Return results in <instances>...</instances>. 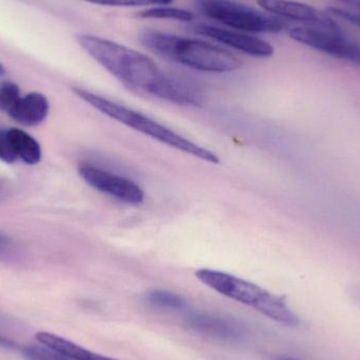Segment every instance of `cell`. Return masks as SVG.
<instances>
[{
    "mask_svg": "<svg viewBox=\"0 0 360 360\" xmlns=\"http://www.w3.org/2000/svg\"><path fill=\"white\" fill-rule=\"evenodd\" d=\"M6 74V69H4V65L0 63V76L4 75Z\"/></svg>",
    "mask_w": 360,
    "mask_h": 360,
    "instance_id": "d4e9b609",
    "label": "cell"
},
{
    "mask_svg": "<svg viewBox=\"0 0 360 360\" xmlns=\"http://www.w3.org/2000/svg\"><path fill=\"white\" fill-rule=\"evenodd\" d=\"M139 17L146 19H173V20L190 22L195 18L194 13L179 8L158 6L147 8L139 13Z\"/></svg>",
    "mask_w": 360,
    "mask_h": 360,
    "instance_id": "9a60e30c",
    "label": "cell"
},
{
    "mask_svg": "<svg viewBox=\"0 0 360 360\" xmlns=\"http://www.w3.org/2000/svg\"><path fill=\"white\" fill-rule=\"evenodd\" d=\"M49 108L50 105L46 97L40 93L33 92L20 97L8 114L18 124L33 127L46 120Z\"/></svg>",
    "mask_w": 360,
    "mask_h": 360,
    "instance_id": "8fae6325",
    "label": "cell"
},
{
    "mask_svg": "<svg viewBox=\"0 0 360 360\" xmlns=\"http://www.w3.org/2000/svg\"><path fill=\"white\" fill-rule=\"evenodd\" d=\"M8 134L17 158L27 165H37L41 160V147L34 137L19 129H10Z\"/></svg>",
    "mask_w": 360,
    "mask_h": 360,
    "instance_id": "7c38bea8",
    "label": "cell"
},
{
    "mask_svg": "<svg viewBox=\"0 0 360 360\" xmlns=\"http://www.w3.org/2000/svg\"><path fill=\"white\" fill-rule=\"evenodd\" d=\"M46 345L49 348L56 352L61 353L70 359L75 360H117L111 359V357L103 356V355L97 354V353L92 352V351L86 350L82 348L79 345L74 344L65 338H60V336L52 335L49 336L46 340Z\"/></svg>",
    "mask_w": 360,
    "mask_h": 360,
    "instance_id": "4fadbf2b",
    "label": "cell"
},
{
    "mask_svg": "<svg viewBox=\"0 0 360 360\" xmlns=\"http://www.w3.org/2000/svg\"><path fill=\"white\" fill-rule=\"evenodd\" d=\"M139 40L162 58L198 71L229 73L241 67V61L233 53L203 40L154 30L141 32Z\"/></svg>",
    "mask_w": 360,
    "mask_h": 360,
    "instance_id": "7a4b0ae2",
    "label": "cell"
},
{
    "mask_svg": "<svg viewBox=\"0 0 360 360\" xmlns=\"http://www.w3.org/2000/svg\"><path fill=\"white\" fill-rule=\"evenodd\" d=\"M20 98L18 86L12 82H4L0 84V111L8 113Z\"/></svg>",
    "mask_w": 360,
    "mask_h": 360,
    "instance_id": "e0dca14e",
    "label": "cell"
},
{
    "mask_svg": "<svg viewBox=\"0 0 360 360\" xmlns=\"http://www.w3.org/2000/svg\"><path fill=\"white\" fill-rule=\"evenodd\" d=\"M188 326L201 335L224 342H237L243 329L236 321L213 313H193L186 319Z\"/></svg>",
    "mask_w": 360,
    "mask_h": 360,
    "instance_id": "30bf717a",
    "label": "cell"
},
{
    "mask_svg": "<svg viewBox=\"0 0 360 360\" xmlns=\"http://www.w3.org/2000/svg\"><path fill=\"white\" fill-rule=\"evenodd\" d=\"M290 37L319 52L342 59L360 68V46L349 39L342 31H330L315 27H295Z\"/></svg>",
    "mask_w": 360,
    "mask_h": 360,
    "instance_id": "8992f818",
    "label": "cell"
},
{
    "mask_svg": "<svg viewBox=\"0 0 360 360\" xmlns=\"http://www.w3.org/2000/svg\"><path fill=\"white\" fill-rule=\"evenodd\" d=\"M72 90L76 96L79 97L84 103H88L91 107L94 108L95 110L111 120H116L128 128L133 129L146 136L151 137L168 147L179 150L188 155L193 156V158L214 165L219 164V158L215 153L188 141L186 137L177 134L174 131L155 122L149 116L143 115L135 110L124 107L115 101H110L105 97L84 90V89L73 88Z\"/></svg>",
    "mask_w": 360,
    "mask_h": 360,
    "instance_id": "3957f363",
    "label": "cell"
},
{
    "mask_svg": "<svg viewBox=\"0 0 360 360\" xmlns=\"http://www.w3.org/2000/svg\"><path fill=\"white\" fill-rule=\"evenodd\" d=\"M0 347H4L6 349L17 348L14 342L8 340V338H4V336H0Z\"/></svg>",
    "mask_w": 360,
    "mask_h": 360,
    "instance_id": "7402d4cb",
    "label": "cell"
},
{
    "mask_svg": "<svg viewBox=\"0 0 360 360\" xmlns=\"http://www.w3.org/2000/svg\"><path fill=\"white\" fill-rule=\"evenodd\" d=\"M194 30L200 35L217 40L250 56L266 58L274 54V48L269 42L250 34L237 33V32L229 31L222 27L203 25V23L195 25Z\"/></svg>",
    "mask_w": 360,
    "mask_h": 360,
    "instance_id": "ba28073f",
    "label": "cell"
},
{
    "mask_svg": "<svg viewBox=\"0 0 360 360\" xmlns=\"http://www.w3.org/2000/svg\"><path fill=\"white\" fill-rule=\"evenodd\" d=\"M17 154L13 148L8 130H0V160L13 164L17 160Z\"/></svg>",
    "mask_w": 360,
    "mask_h": 360,
    "instance_id": "d6986e66",
    "label": "cell"
},
{
    "mask_svg": "<svg viewBox=\"0 0 360 360\" xmlns=\"http://www.w3.org/2000/svg\"><path fill=\"white\" fill-rule=\"evenodd\" d=\"M196 277L207 287L235 302L251 307L264 316L285 327H297L300 317L287 300L251 281L221 271L200 269Z\"/></svg>",
    "mask_w": 360,
    "mask_h": 360,
    "instance_id": "277c9868",
    "label": "cell"
},
{
    "mask_svg": "<svg viewBox=\"0 0 360 360\" xmlns=\"http://www.w3.org/2000/svg\"><path fill=\"white\" fill-rule=\"evenodd\" d=\"M347 6H352V8H359L360 10V0H338Z\"/></svg>",
    "mask_w": 360,
    "mask_h": 360,
    "instance_id": "603a6c76",
    "label": "cell"
},
{
    "mask_svg": "<svg viewBox=\"0 0 360 360\" xmlns=\"http://www.w3.org/2000/svg\"><path fill=\"white\" fill-rule=\"evenodd\" d=\"M108 6H158L172 4L174 0H84Z\"/></svg>",
    "mask_w": 360,
    "mask_h": 360,
    "instance_id": "ac0fdd59",
    "label": "cell"
},
{
    "mask_svg": "<svg viewBox=\"0 0 360 360\" xmlns=\"http://www.w3.org/2000/svg\"><path fill=\"white\" fill-rule=\"evenodd\" d=\"M16 255V245L8 237L0 234V259H10Z\"/></svg>",
    "mask_w": 360,
    "mask_h": 360,
    "instance_id": "44dd1931",
    "label": "cell"
},
{
    "mask_svg": "<svg viewBox=\"0 0 360 360\" xmlns=\"http://www.w3.org/2000/svg\"><path fill=\"white\" fill-rule=\"evenodd\" d=\"M78 172L89 186L122 202L137 205L145 200L143 188L127 177L103 170L90 162H82L78 166Z\"/></svg>",
    "mask_w": 360,
    "mask_h": 360,
    "instance_id": "52a82bcc",
    "label": "cell"
},
{
    "mask_svg": "<svg viewBox=\"0 0 360 360\" xmlns=\"http://www.w3.org/2000/svg\"><path fill=\"white\" fill-rule=\"evenodd\" d=\"M273 360H302V359H295V357L285 356V355H283V356H276Z\"/></svg>",
    "mask_w": 360,
    "mask_h": 360,
    "instance_id": "cb8c5ba5",
    "label": "cell"
},
{
    "mask_svg": "<svg viewBox=\"0 0 360 360\" xmlns=\"http://www.w3.org/2000/svg\"><path fill=\"white\" fill-rule=\"evenodd\" d=\"M257 4L270 14L285 17L310 27H321L330 31H342L332 19L328 18V16L321 14L309 4L290 0H257Z\"/></svg>",
    "mask_w": 360,
    "mask_h": 360,
    "instance_id": "9c48e42d",
    "label": "cell"
},
{
    "mask_svg": "<svg viewBox=\"0 0 360 360\" xmlns=\"http://www.w3.org/2000/svg\"><path fill=\"white\" fill-rule=\"evenodd\" d=\"M21 353L27 360H75L56 352L44 345H31L21 348Z\"/></svg>",
    "mask_w": 360,
    "mask_h": 360,
    "instance_id": "2e32d148",
    "label": "cell"
},
{
    "mask_svg": "<svg viewBox=\"0 0 360 360\" xmlns=\"http://www.w3.org/2000/svg\"><path fill=\"white\" fill-rule=\"evenodd\" d=\"M79 46L122 84L181 105L188 95L184 76L160 69L147 55L91 34L77 35Z\"/></svg>",
    "mask_w": 360,
    "mask_h": 360,
    "instance_id": "6da1fadb",
    "label": "cell"
},
{
    "mask_svg": "<svg viewBox=\"0 0 360 360\" xmlns=\"http://www.w3.org/2000/svg\"><path fill=\"white\" fill-rule=\"evenodd\" d=\"M197 6L209 18L247 33H278L285 27L281 19L232 0H198Z\"/></svg>",
    "mask_w": 360,
    "mask_h": 360,
    "instance_id": "5b68a950",
    "label": "cell"
},
{
    "mask_svg": "<svg viewBox=\"0 0 360 360\" xmlns=\"http://www.w3.org/2000/svg\"><path fill=\"white\" fill-rule=\"evenodd\" d=\"M328 12L333 16L338 17L342 20L348 21V22L353 23V25L360 27V13L351 12V11L335 8V6L328 8Z\"/></svg>",
    "mask_w": 360,
    "mask_h": 360,
    "instance_id": "ffe728a7",
    "label": "cell"
},
{
    "mask_svg": "<svg viewBox=\"0 0 360 360\" xmlns=\"http://www.w3.org/2000/svg\"><path fill=\"white\" fill-rule=\"evenodd\" d=\"M146 300L152 306L166 310H182L186 306L184 297L166 290H151L146 294Z\"/></svg>",
    "mask_w": 360,
    "mask_h": 360,
    "instance_id": "5bb4252c",
    "label": "cell"
}]
</instances>
